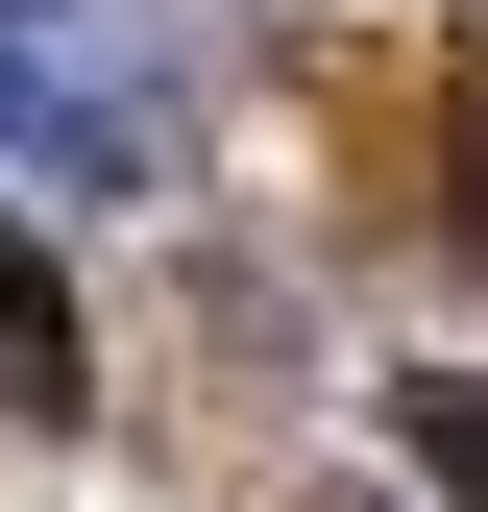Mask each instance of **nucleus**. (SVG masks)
<instances>
[{"label":"nucleus","mask_w":488,"mask_h":512,"mask_svg":"<svg viewBox=\"0 0 488 512\" xmlns=\"http://www.w3.org/2000/svg\"><path fill=\"white\" fill-rule=\"evenodd\" d=\"M0 391H25V415H74V269H49L25 220H0Z\"/></svg>","instance_id":"f257e3e1"},{"label":"nucleus","mask_w":488,"mask_h":512,"mask_svg":"<svg viewBox=\"0 0 488 512\" xmlns=\"http://www.w3.org/2000/svg\"><path fill=\"white\" fill-rule=\"evenodd\" d=\"M391 439L440 464V512H488V391H464V366H415V391H391Z\"/></svg>","instance_id":"f03ea898"},{"label":"nucleus","mask_w":488,"mask_h":512,"mask_svg":"<svg viewBox=\"0 0 488 512\" xmlns=\"http://www.w3.org/2000/svg\"><path fill=\"white\" fill-rule=\"evenodd\" d=\"M464 244H488V49H464Z\"/></svg>","instance_id":"7ed1b4c3"},{"label":"nucleus","mask_w":488,"mask_h":512,"mask_svg":"<svg viewBox=\"0 0 488 512\" xmlns=\"http://www.w3.org/2000/svg\"><path fill=\"white\" fill-rule=\"evenodd\" d=\"M0 25H25V0H0Z\"/></svg>","instance_id":"20e7f679"}]
</instances>
